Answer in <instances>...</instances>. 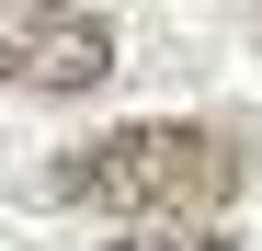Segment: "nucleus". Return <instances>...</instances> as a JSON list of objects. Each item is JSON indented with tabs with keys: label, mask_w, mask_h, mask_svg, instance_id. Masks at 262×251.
Wrapping results in <instances>:
<instances>
[{
	"label": "nucleus",
	"mask_w": 262,
	"mask_h": 251,
	"mask_svg": "<svg viewBox=\"0 0 262 251\" xmlns=\"http://www.w3.org/2000/svg\"><path fill=\"white\" fill-rule=\"evenodd\" d=\"M251 183L239 126H114V137L57 160V194L80 205H137V217H205Z\"/></svg>",
	"instance_id": "f257e3e1"
},
{
	"label": "nucleus",
	"mask_w": 262,
	"mask_h": 251,
	"mask_svg": "<svg viewBox=\"0 0 262 251\" xmlns=\"http://www.w3.org/2000/svg\"><path fill=\"white\" fill-rule=\"evenodd\" d=\"M0 80L12 92H103L114 80V23L69 0H0Z\"/></svg>",
	"instance_id": "f03ea898"
},
{
	"label": "nucleus",
	"mask_w": 262,
	"mask_h": 251,
	"mask_svg": "<svg viewBox=\"0 0 262 251\" xmlns=\"http://www.w3.org/2000/svg\"><path fill=\"white\" fill-rule=\"evenodd\" d=\"M114 251H228V240H205V228H160V240H114Z\"/></svg>",
	"instance_id": "7ed1b4c3"
}]
</instances>
